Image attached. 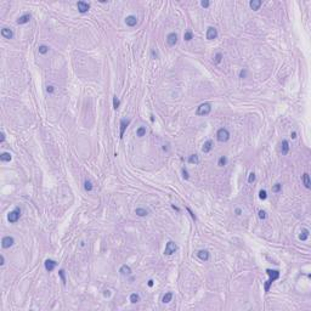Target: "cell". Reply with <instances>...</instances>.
<instances>
[{"mask_svg": "<svg viewBox=\"0 0 311 311\" xmlns=\"http://www.w3.org/2000/svg\"><path fill=\"white\" fill-rule=\"evenodd\" d=\"M46 90H47V92H49V94H52V92L55 91L53 86H51V85H50V86H47V89H46Z\"/></svg>", "mask_w": 311, "mask_h": 311, "instance_id": "7bdbcfd3", "label": "cell"}, {"mask_svg": "<svg viewBox=\"0 0 311 311\" xmlns=\"http://www.w3.org/2000/svg\"><path fill=\"white\" fill-rule=\"evenodd\" d=\"M188 163L190 164H198L199 163V158L197 154H191L188 157Z\"/></svg>", "mask_w": 311, "mask_h": 311, "instance_id": "7402d4cb", "label": "cell"}, {"mask_svg": "<svg viewBox=\"0 0 311 311\" xmlns=\"http://www.w3.org/2000/svg\"><path fill=\"white\" fill-rule=\"evenodd\" d=\"M281 188H282V185H281V184H276V185H273L272 191H273V192H279V191H281Z\"/></svg>", "mask_w": 311, "mask_h": 311, "instance_id": "e575fe53", "label": "cell"}, {"mask_svg": "<svg viewBox=\"0 0 311 311\" xmlns=\"http://www.w3.org/2000/svg\"><path fill=\"white\" fill-rule=\"evenodd\" d=\"M177 250V246L176 243H174L173 241H170V242H168L165 246V249H164V254L165 255H171L173 253H175V252Z\"/></svg>", "mask_w": 311, "mask_h": 311, "instance_id": "5b68a950", "label": "cell"}, {"mask_svg": "<svg viewBox=\"0 0 311 311\" xmlns=\"http://www.w3.org/2000/svg\"><path fill=\"white\" fill-rule=\"evenodd\" d=\"M0 136H1V139H0V142H4V141H5V134H4V133H1V135H0Z\"/></svg>", "mask_w": 311, "mask_h": 311, "instance_id": "f6af8a7d", "label": "cell"}, {"mask_svg": "<svg viewBox=\"0 0 311 311\" xmlns=\"http://www.w3.org/2000/svg\"><path fill=\"white\" fill-rule=\"evenodd\" d=\"M129 123H130V120L120 119V133H119V137L120 139H123L124 133H125V130H127V128H128V125H129Z\"/></svg>", "mask_w": 311, "mask_h": 311, "instance_id": "30bf717a", "label": "cell"}, {"mask_svg": "<svg viewBox=\"0 0 311 311\" xmlns=\"http://www.w3.org/2000/svg\"><path fill=\"white\" fill-rule=\"evenodd\" d=\"M235 212H236V215H241V213H242V212H241V209H240V208H237L236 210H235Z\"/></svg>", "mask_w": 311, "mask_h": 311, "instance_id": "bcb514c9", "label": "cell"}, {"mask_svg": "<svg viewBox=\"0 0 311 311\" xmlns=\"http://www.w3.org/2000/svg\"><path fill=\"white\" fill-rule=\"evenodd\" d=\"M210 111H212V105L208 102H204L198 106L197 111H196V114L197 116H207V114L210 113Z\"/></svg>", "mask_w": 311, "mask_h": 311, "instance_id": "7a4b0ae2", "label": "cell"}, {"mask_svg": "<svg viewBox=\"0 0 311 311\" xmlns=\"http://www.w3.org/2000/svg\"><path fill=\"white\" fill-rule=\"evenodd\" d=\"M173 207V209H175L176 212H180V208H177V207H175V205H171Z\"/></svg>", "mask_w": 311, "mask_h": 311, "instance_id": "681fc988", "label": "cell"}, {"mask_svg": "<svg viewBox=\"0 0 311 311\" xmlns=\"http://www.w3.org/2000/svg\"><path fill=\"white\" fill-rule=\"evenodd\" d=\"M255 181V174L254 173H250L249 174V177H248V182L249 184H252V182H254Z\"/></svg>", "mask_w": 311, "mask_h": 311, "instance_id": "8d00e7d4", "label": "cell"}, {"mask_svg": "<svg viewBox=\"0 0 311 311\" xmlns=\"http://www.w3.org/2000/svg\"><path fill=\"white\" fill-rule=\"evenodd\" d=\"M258 214H259V218H260L261 220H265L266 219V213L264 212V210H259Z\"/></svg>", "mask_w": 311, "mask_h": 311, "instance_id": "74e56055", "label": "cell"}, {"mask_svg": "<svg viewBox=\"0 0 311 311\" xmlns=\"http://www.w3.org/2000/svg\"><path fill=\"white\" fill-rule=\"evenodd\" d=\"M261 0H252L250 3H249V5H250L252 10L254 11H258L259 9H260V6H261Z\"/></svg>", "mask_w": 311, "mask_h": 311, "instance_id": "e0dca14e", "label": "cell"}, {"mask_svg": "<svg viewBox=\"0 0 311 311\" xmlns=\"http://www.w3.org/2000/svg\"><path fill=\"white\" fill-rule=\"evenodd\" d=\"M214 58H215V60H214V61H215V63H220V62H221V60H223V53L218 52L215 55V57H214Z\"/></svg>", "mask_w": 311, "mask_h": 311, "instance_id": "d6a6232c", "label": "cell"}, {"mask_svg": "<svg viewBox=\"0 0 311 311\" xmlns=\"http://www.w3.org/2000/svg\"><path fill=\"white\" fill-rule=\"evenodd\" d=\"M119 272L124 276H128V275H131V269L128 265H122L119 269Z\"/></svg>", "mask_w": 311, "mask_h": 311, "instance_id": "d6986e66", "label": "cell"}, {"mask_svg": "<svg viewBox=\"0 0 311 311\" xmlns=\"http://www.w3.org/2000/svg\"><path fill=\"white\" fill-rule=\"evenodd\" d=\"M57 266V262L55 261V260H51V259H47V260H45V269L46 271H53L55 270V267Z\"/></svg>", "mask_w": 311, "mask_h": 311, "instance_id": "8fae6325", "label": "cell"}, {"mask_svg": "<svg viewBox=\"0 0 311 311\" xmlns=\"http://www.w3.org/2000/svg\"><path fill=\"white\" fill-rule=\"evenodd\" d=\"M290 136H292V139H295V137H297V134H295V133H292V135H290Z\"/></svg>", "mask_w": 311, "mask_h": 311, "instance_id": "f907efd6", "label": "cell"}, {"mask_svg": "<svg viewBox=\"0 0 311 311\" xmlns=\"http://www.w3.org/2000/svg\"><path fill=\"white\" fill-rule=\"evenodd\" d=\"M166 43L169 46H175V44L177 43V34L176 33H170L166 37Z\"/></svg>", "mask_w": 311, "mask_h": 311, "instance_id": "9c48e42d", "label": "cell"}, {"mask_svg": "<svg viewBox=\"0 0 311 311\" xmlns=\"http://www.w3.org/2000/svg\"><path fill=\"white\" fill-rule=\"evenodd\" d=\"M130 301L133 303V304H136V303H139L140 301V295L136 293H133L130 295Z\"/></svg>", "mask_w": 311, "mask_h": 311, "instance_id": "d4e9b609", "label": "cell"}, {"mask_svg": "<svg viewBox=\"0 0 311 311\" xmlns=\"http://www.w3.org/2000/svg\"><path fill=\"white\" fill-rule=\"evenodd\" d=\"M15 243V240H14V237H11V236H6V237H4L3 238V241H1V247L3 248H10L12 244Z\"/></svg>", "mask_w": 311, "mask_h": 311, "instance_id": "8992f818", "label": "cell"}, {"mask_svg": "<svg viewBox=\"0 0 311 311\" xmlns=\"http://www.w3.org/2000/svg\"><path fill=\"white\" fill-rule=\"evenodd\" d=\"M125 23H127V26H129V27H134V26H136V23H137V18H136V16L130 15V16H128V17L125 18Z\"/></svg>", "mask_w": 311, "mask_h": 311, "instance_id": "7c38bea8", "label": "cell"}, {"mask_svg": "<svg viewBox=\"0 0 311 311\" xmlns=\"http://www.w3.org/2000/svg\"><path fill=\"white\" fill-rule=\"evenodd\" d=\"M84 188H85V191H91L92 190V184H91V181L90 180H85L84 181Z\"/></svg>", "mask_w": 311, "mask_h": 311, "instance_id": "f546056e", "label": "cell"}, {"mask_svg": "<svg viewBox=\"0 0 311 311\" xmlns=\"http://www.w3.org/2000/svg\"><path fill=\"white\" fill-rule=\"evenodd\" d=\"M201 5H202V6H203V7H208L209 5H210V3H209V1H207V0H205V1H202V3H201Z\"/></svg>", "mask_w": 311, "mask_h": 311, "instance_id": "b9f144b4", "label": "cell"}, {"mask_svg": "<svg viewBox=\"0 0 311 311\" xmlns=\"http://www.w3.org/2000/svg\"><path fill=\"white\" fill-rule=\"evenodd\" d=\"M218 38V31H216V28H214V27H209L208 29H207V39L208 40H214V39Z\"/></svg>", "mask_w": 311, "mask_h": 311, "instance_id": "52a82bcc", "label": "cell"}, {"mask_svg": "<svg viewBox=\"0 0 311 311\" xmlns=\"http://www.w3.org/2000/svg\"><path fill=\"white\" fill-rule=\"evenodd\" d=\"M197 255H198V258L201 259L202 261H208V260H209V253H208V250H199L197 253Z\"/></svg>", "mask_w": 311, "mask_h": 311, "instance_id": "4fadbf2b", "label": "cell"}, {"mask_svg": "<svg viewBox=\"0 0 311 311\" xmlns=\"http://www.w3.org/2000/svg\"><path fill=\"white\" fill-rule=\"evenodd\" d=\"M119 105H120V101L118 100V97H117V96H113V108L114 110H117V108L119 107Z\"/></svg>", "mask_w": 311, "mask_h": 311, "instance_id": "1f68e13d", "label": "cell"}, {"mask_svg": "<svg viewBox=\"0 0 311 311\" xmlns=\"http://www.w3.org/2000/svg\"><path fill=\"white\" fill-rule=\"evenodd\" d=\"M148 287H153V281L152 279H149L148 281Z\"/></svg>", "mask_w": 311, "mask_h": 311, "instance_id": "7dc6e473", "label": "cell"}, {"mask_svg": "<svg viewBox=\"0 0 311 311\" xmlns=\"http://www.w3.org/2000/svg\"><path fill=\"white\" fill-rule=\"evenodd\" d=\"M171 299H173V293H171V292H168V293L164 294V297H163L162 301L164 303V304H166V303L171 301Z\"/></svg>", "mask_w": 311, "mask_h": 311, "instance_id": "603a6c76", "label": "cell"}, {"mask_svg": "<svg viewBox=\"0 0 311 311\" xmlns=\"http://www.w3.org/2000/svg\"><path fill=\"white\" fill-rule=\"evenodd\" d=\"M145 134H146V128L145 127H140L136 130V135H137L139 137H142V136H145Z\"/></svg>", "mask_w": 311, "mask_h": 311, "instance_id": "83f0119b", "label": "cell"}, {"mask_svg": "<svg viewBox=\"0 0 311 311\" xmlns=\"http://www.w3.org/2000/svg\"><path fill=\"white\" fill-rule=\"evenodd\" d=\"M212 148H213V142L210 141V140H208V141L204 142V145H203V147H202V151H203L204 153H208V152L212 151Z\"/></svg>", "mask_w": 311, "mask_h": 311, "instance_id": "ac0fdd59", "label": "cell"}, {"mask_svg": "<svg viewBox=\"0 0 311 311\" xmlns=\"http://www.w3.org/2000/svg\"><path fill=\"white\" fill-rule=\"evenodd\" d=\"M38 51H39V53H41V55H45L46 52H49V46H46V45H40L38 47Z\"/></svg>", "mask_w": 311, "mask_h": 311, "instance_id": "4316f807", "label": "cell"}, {"mask_svg": "<svg viewBox=\"0 0 311 311\" xmlns=\"http://www.w3.org/2000/svg\"><path fill=\"white\" fill-rule=\"evenodd\" d=\"M0 260H1L0 265H4V264H5V258H4V255H1V256H0Z\"/></svg>", "mask_w": 311, "mask_h": 311, "instance_id": "ee69618b", "label": "cell"}, {"mask_svg": "<svg viewBox=\"0 0 311 311\" xmlns=\"http://www.w3.org/2000/svg\"><path fill=\"white\" fill-rule=\"evenodd\" d=\"M20 216H21V209H20V208H15L12 212L9 213V215H7V220H9V223L15 224V223H17V221H18Z\"/></svg>", "mask_w": 311, "mask_h": 311, "instance_id": "277c9868", "label": "cell"}, {"mask_svg": "<svg viewBox=\"0 0 311 311\" xmlns=\"http://www.w3.org/2000/svg\"><path fill=\"white\" fill-rule=\"evenodd\" d=\"M135 214L137 216H146L147 215V210L143 208H136L135 209Z\"/></svg>", "mask_w": 311, "mask_h": 311, "instance_id": "cb8c5ba5", "label": "cell"}, {"mask_svg": "<svg viewBox=\"0 0 311 311\" xmlns=\"http://www.w3.org/2000/svg\"><path fill=\"white\" fill-rule=\"evenodd\" d=\"M182 176H184L185 180H188V177H190V175H188V171L185 168H182Z\"/></svg>", "mask_w": 311, "mask_h": 311, "instance_id": "f35d334b", "label": "cell"}, {"mask_svg": "<svg viewBox=\"0 0 311 311\" xmlns=\"http://www.w3.org/2000/svg\"><path fill=\"white\" fill-rule=\"evenodd\" d=\"M77 7L78 10H79V12L80 14H85V12H88L89 9H90V5H89L88 3H85V1H78L77 3Z\"/></svg>", "mask_w": 311, "mask_h": 311, "instance_id": "ba28073f", "label": "cell"}, {"mask_svg": "<svg viewBox=\"0 0 311 311\" xmlns=\"http://www.w3.org/2000/svg\"><path fill=\"white\" fill-rule=\"evenodd\" d=\"M58 275H60V277H61V279H62L63 284H66V277H64V271H63V270H60V271H58Z\"/></svg>", "mask_w": 311, "mask_h": 311, "instance_id": "d590c367", "label": "cell"}, {"mask_svg": "<svg viewBox=\"0 0 311 311\" xmlns=\"http://www.w3.org/2000/svg\"><path fill=\"white\" fill-rule=\"evenodd\" d=\"M1 35L6 39H11L14 37V32H12L10 28H3L1 29Z\"/></svg>", "mask_w": 311, "mask_h": 311, "instance_id": "9a60e30c", "label": "cell"}, {"mask_svg": "<svg viewBox=\"0 0 311 311\" xmlns=\"http://www.w3.org/2000/svg\"><path fill=\"white\" fill-rule=\"evenodd\" d=\"M240 78H247V69H242L241 71V73H240Z\"/></svg>", "mask_w": 311, "mask_h": 311, "instance_id": "ab89813d", "label": "cell"}, {"mask_svg": "<svg viewBox=\"0 0 311 311\" xmlns=\"http://www.w3.org/2000/svg\"><path fill=\"white\" fill-rule=\"evenodd\" d=\"M192 38H193V34H192V32H190V31H187V32L184 34V39L186 41H190Z\"/></svg>", "mask_w": 311, "mask_h": 311, "instance_id": "4dcf8cb0", "label": "cell"}, {"mask_svg": "<svg viewBox=\"0 0 311 311\" xmlns=\"http://www.w3.org/2000/svg\"><path fill=\"white\" fill-rule=\"evenodd\" d=\"M186 209H187V212L190 213V215H191V218H192V219H193V220H196V215H194V214H193V212H192V210H191V209H190V208H188V207H187V208H186Z\"/></svg>", "mask_w": 311, "mask_h": 311, "instance_id": "60d3db41", "label": "cell"}, {"mask_svg": "<svg viewBox=\"0 0 311 311\" xmlns=\"http://www.w3.org/2000/svg\"><path fill=\"white\" fill-rule=\"evenodd\" d=\"M216 139H218L219 142H226V141H229V139H230V133H229L227 129L221 128V129H219L218 133H216Z\"/></svg>", "mask_w": 311, "mask_h": 311, "instance_id": "3957f363", "label": "cell"}, {"mask_svg": "<svg viewBox=\"0 0 311 311\" xmlns=\"http://www.w3.org/2000/svg\"><path fill=\"white\" fill-rule=\"evenodd\" d=\"M259 197H260V199H266L267 198V193H266L265 190H260V192H259Z\"/></svg>", "mask_w": 311, "mask_h": 311, "instance_id": "836d02e7", "label": "cell"}, {"mask_svg": "<svg viewBox=\"0 0 311 311\" xmlns=\"http://www.w3.org/2000/svg\"><path fill=\"white\" fill-rule=\"evenodd\" d=\"M31 17H32V16H31V14L23 15V16H21V17L17 20V23H18V25H25V23H28L29 20H31Z\"/></svg>", "mask_w": 311, "mask_h": 311, "instance_id": "5bb4252c", "label": "cell"}, {"mask_svg": "<svg viewBox=\"0 0 311 311\" xmlns=\"http://www.w3.org/2000/svg\"><path fill=\"white\" fill-rule=\"evenodd\" d=\"M227 164V158L225 157V156H221L219 158V160H218V165L219 166H225Z\"/></svg>", "mask_w": 311, "mask_h": 311, "instance_id": "484cf974", "label": "cell"}, {"mask_svg": "<svg viewBox=\"0 0 311 311\" xmlns=\"http://www.w3.org/2000/svg\"><path fill=\"white\" fill-rule=\"evenodd\" d=\"M266 273H267V275H269V277H270V278L265 282V286H264V287H265V292L267 293V292L270 290V287H271L272 283L275 282L276 279H278V277H279V271H278V270H271V269H267V270H266Z\"/></svg>", "mask_w": 311, "mask_h": 311, "instance_id": "6da1fadb", "label": "cell"}, {"mask_svg": "<svg viewBox=\"0 0 311 311\" xmlns=\"http://www.w3.org/2000/svg\"><path fill=\"white\" fill-rule=\"evenodd\" d=\"M152 55H153V57H157V53H156L154 51H152Z\"/></svg>", "mask_w": 311, "mask_h": 311, "instance_id": "816d5d0a", "label": "cell"}, {"mask_svg": "<svg viewBox=\"0 0 311 311\" xmlns=\"http://www.w3.org/2000/svg\"><path fill=\"white\" fill-rule=\"evenodd\" d=\"M289 152V143L287 140H283L282 143H281V153L282 154H287Z\"/></svg>", "mask_w": 311, "mask_h": 311, "instance_id": "2e32d148", "label": "cell"}, {"mask_svg": "<svg viewBox=\"0 0 311 311\" xmlns=\"http://www.w3.org/2000/svg\"><path fill=\"white\" fill-rule=\"evenodd\" d=\"M309 237V230L308 229H304V230L301 231V235L299 236V238H300L301 241H306V238Z\"/></svg>", "mask_w": 311, "mask_h": 311, "instance_id": "f1b7e54d", "label": "cell"}, {"mask_svg": "<svg viewBox=\"0 0 311 311\" xmlns=\"http://www.w3.org/2000/svg\"><path fill=\"white\" fill-rule=\"evenodd\" d=\"M105 297H110V290H105Z\"/></svg>", "mask_w": 311, "mask_h": 311, "instance_id": "c3c4849f", "label": "cell"}, {"mask_svg": "<svg viewBox=\"0 0 311 311\" xmlns=\"http://www.w3.org/2000/svg\"><path fill=\"white\" fill-rule=\"evenodd\" d=\"M0 160L1 162H10L11 160V154L7 152H3L0 154Z\"/></svg>", "mask_w": 311, "mask_h": 311, "instance_id": "44dd1931", "label": "cell"}, {"mask_svg": "<svg viewBox=\"0 0 311 311\" xmlns=\"http://www.w3.org/2000/svg\"><path fill=\"white\" fill-rule=\"evenodd\" d=\"M303 182H304L305 187H306V188H310L311 182H310V176H309V174H308V173H305L304 175H303Z\"/></svg>", "mask_w": 311, "mask_h": 311, "instance_id": "ffe728a7", "label": "cell"}]
</instances>
